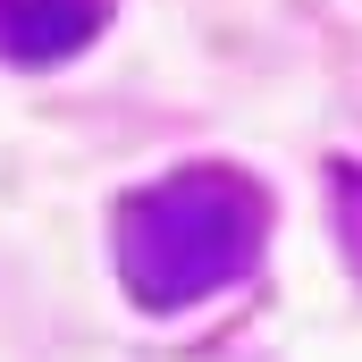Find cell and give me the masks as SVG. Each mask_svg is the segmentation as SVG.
Masks as SVG:
<instances>
[{
	"label": "cell",
	"instance_id": "2",
	"mask_svg": "<svg viewBox=\"0 0 362 362\" xmlns=\"http://www.w3.org/2000/svg\"><path fill=\"white\" fill-rule=\"evenodd\" d=\"M101 17L110 0H0V59H25V68L68 59L101 34Z\"/></svg>",
	"mask_w": 362,
	"mask_h": 362
},
{
	"label": "cell",
	"instance_id": "1",
	"mask_svg": "<svg viewBox=\"0 0 362 362\" xmlns=\"http://www.w3.org/2000/svg\"><path fill=\"white\" fill-rule=\"evenodd\" d=\"M262 228H270V202L236 169H185V177L152 185L127 202L118 219V270L144 303L177 312V303H202L219 286L262 262Z\"/></svg>",
	"mask_w": 362,
	"mask_h": 362
}]
</instances>
